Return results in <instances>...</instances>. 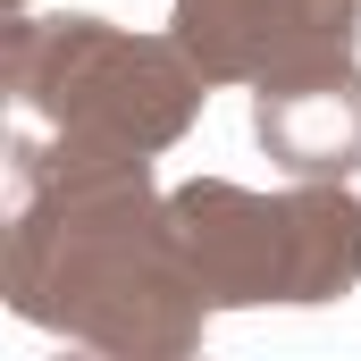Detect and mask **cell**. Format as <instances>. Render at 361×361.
Wrapping results in <instances>:
<instances>
[{
  "mask_svg": "<svg viewBox=\"0 0 361 361\" xmlns=\"http://www.w3.org/2000/svg\"><path fill=\"white\" fill-rule=\"evenodd\" d=\"M8 311L118 361H185L210 294L169 244V193L143 152L8 135Z\"/></svg>",
  "mask_w": 361,
  "mask_h": 361,
  "instance_id": "cell-1",
  "label": "cell"
},
{
  "mask_svg": "<svg viewBox=\"0 0 361 361\" xmlns=\"http://www.w3.org/2000/svg\"><path fill=\"white\" fill-rule=\"evenodd\" d=\"M0 85L17 126L143 160L185 143V126L210 101V76L177 34H126L109 17H8Z\"/></svg>",
  "mask_w": 361,
  "mask_h": 361,
  "instance_id": "cell-2",
  "label": "cell"
},
{
  "mask_svg": "<svg viewBox=\"0 0 361 361\" xmlns=\"http://www.w3.org/2000/svg\"><path fill=\"white\" fill-rule=\"evenodd\" d=\"M169 244L210 311L345 302L361 286V193L345 177H294L286 193L193 177L169 193Z\"/></svg>",
  "mask_w": 361,
  "mask_h": 361,
  "instance_id": "cell-3",
  "label": "cell"
},
{
  "mask_svg": "<svg viewBox=\"0 0 361 361\" xmlns=\"http://www.w3.org/2000/svg\"><path fill=\"white\" fill-rule=\"evenodd\" d=\"M169 34L210 85H277L328 59H353L361 0H177Z\"/></svg>",
  "mask_w": 361,
  "mask_h": 361,
  "instance_id": "cell-4",
  "label": "cell"
},
{
  "mask_svg": "<svg viewBox=\"0 0 361 361\" xmlns=\"http://www.w3.org/2000/svg\"><path fill=\"white\" fill-rule=\"evenodd\" d=\"M252 135L286 177H353L361 169V68L328 59V68L252 85Z\"/></svg>",
  "mask_w": 361,
  "mask_h": 361,
  "instance_id": "cell-5",
  "label": "cell"
}]
</instances>
